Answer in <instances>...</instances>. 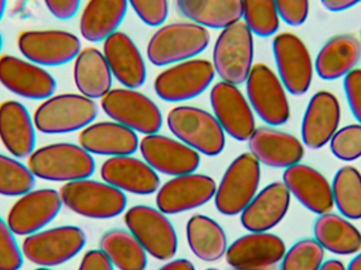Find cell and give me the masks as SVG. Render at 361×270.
<instances>
[{
  "label": "cell",
  "instance_id": "6da1fadb",
  "mask_svg": "<svg viewBox=\"0 0 361 270\" xmlns=\"http://www.w3.org/2000/svg\"><path fill=\"white\" fill-rule=\"evenodd\" d=\"M27 167L36 178L69 183L90 178L95 161L80 145L55 142L35 149L27 157Z\"/></svg>",
  "mask_w": 361,
  "mask_h": 270
},
{
  "label": "cell",
  "instance_id": "7a4b0ae2",
  "mask_svg": "<svg viewBox=\"0 0 361 270\" xmlns=\"http://www.w3.org/2000/svg\"><path fill=\"white\" fill-rule=\"evenodd\" d=\"M99 113L93 99L82 94L65 93L42 101L34 112L36 130L44 135H66L82 131Z\"/></svg>",
  "mask_w": 361,
  "mask_h": 270
},
{
  "label": "cell",
  "instance_id": "3957f363",
  "mask_svg": "<svg viewBox=\"0 0 361 270\" xmlns=\"http://www.w3.org/2000/svg\"><path fill=\"white\" fill-rule=\"evenodd\" d=\"M210 34L193 23H175L160 27L150 38L147 56L157 67L189 61L207 49Z\"/></svg>",
  "mask_w": 361,
  "mask_h": 270
},
{
  "label": "cell",
  "instance_id": "277c9868",
  "mask_svg": "<svg viewBox=\"0 0 361 270\" xmlns=\"http://www.w3.org/2000/svg\"><path fill=\"white\" fill-rule=\"evenodd\" d=\"M254 63V34L244 21L222 30L212 52V66L222 82L239 86L247 80Z\"/></svg>",
  "mask_w": 361,
  "mask_h": 270
},
{
  "label": "cell",
  "instance_id": "5b68a950",
  "mask_svg": "<svg viewBox=\"0 0 361 270\" xmlns=\"http://www.w3.org/2000/svg\"><path fill=\"white\" fill-rule=\"evenodd\" d=\"M59 195L68 209L93 220L116 218L127 206V197L122 190L89 178L66 183Z\"/></svg>",
  "mask_w": 361,
  "mask_h": 270
},
{
  "label": "cell",
  "instance_id": "8992f818",
  "mask_svg": "<svg viewBox=\"0 0 361 270\" xmlns=\"http://www.w3.org/2000/svg\"><path fill=\"white\" fill-rule=\"evenodd\" d=\"M167 126L180 142L197 152L216 157L225 148V133L209 112L191 106H179L167 116Z\"/></svg>",
  "mask_w": 361,
  "mask_h": 270
},
{
  "label": "cell",
  "instance_id": "52a82bcc",
  "mask_svg": "<svg viewBox=\"0 0 361 270\" xmlns=\"http://www.w3.org/2000/svg\"><path fill=\"white\" fill-rule=\"evenodd\" d=\"M261 180V167L252 153H243L228 166L216 186L214 205L224 216L242 214L256 197Z\"/></svg>",
  "mask_w": 361,
  "mask_h": 270
},
{
  "label": "cell",
  "instance_id": "ba28073f",
  "mask_svg": "<svg viewBox=\"0 0 361 270\" xmlns=\"http://www.w3.org/2000/svg\"><path fill=\"white\" fill-rule=\"evenodd\" d=\"M85 231L78 226H59L27 235L23 257L38 267L59 266L78 256L86 245Z\"/></svg>",
  "mask_w": 361,
  "mask_h": 270
},
{
  "label": "cell",
  "instance_id": "9c48e42d",
  "mask_svg": "<svg viewBox=\"0 0 361 270\" xmlns=\"http://www.w3.org/2000/svg\"><path fill=\"white\" fill-rule=\"evenodd\" d=\"M288 91L279 76L264 63L252 66L246 80V94L252 111L271 127L282 126L290 118Z\"/></svg>",
  "mask_w": 361,
  "mask_h": 270
},
{
  "label": "cell",
  "instance_id": "30bf717a",
  "mask_svg": "<svg viewBox=\"0 0 361 270\" xmlns=\"http://www.w3.org/2000/svg\"><path fill=\"white\" fill-rule=\"evenodd\" d=\"M124 222L146 252L157 260L169 261L177 254L175 227L160 210L150 206H133L125 214Z\"/></svg>",
  "mask_w": 361,
  "mask_h": 270
},
{
  "label": "cell",
  "instance_id": "8fae6325",
  "mask_svg": "<svg viewBox=\"0 0 361 270\" xmlns=\"http://www.w3.org/2000/svg\"><path fill=\"white\" fill-rule=\"evenodd\" d=\"M102 109L110 118L135 133L157 135L163 116L158 106L135 89H114L102 99Z\"/></svg>",
  "mask_w": 361,
  "mask_h": 270
},
{
  "label": "cell",
  "instance_id": "7c38bea8",
  "mask_svg": "<svg viewBox=\"0 0 361 270\" xmlns=\"http://www.w3.org/2000/svg\"><path fill=\"white\" fill-rule=\"evenodd\" d=\"M273 53L278 76L286 90L294 97L307 94L315 67L305 42L296 34L283 32L274 37Z\"/></svg>",
  "mask_w": 361,
  "mask_h": 270
},
{
  "label": "cell",
  "instance_id": "4fadbf2b",
  "mask_svg": "<svg viewBox=\"0 0 361 270\" xmlns=\"http://www.w3.org/2000/svg\"><path fill=\"white\" fill-rule=\"evenodd\" d=\"M216 71L206 59H192L176 63L154 80L157 95L167 103H180L200 97L214 82Z\"/></svg>",
  "mask_w": 361,
  "mask_h": 270
},
{
  "label": "cell",
  "instance_id": "5bb4252c",
  "mask_svg": "<svg viewBox=\"0 0 361 270\" xmlns=\"http://www.w3.org/2000/svg\"><path fill=\"white\" fill-rule=\"evenodd\" d=\"M17 47L25 59L42 68L71 63L82 51L80 38L63 30L21 32Z\"/></svg>",
  "mask_w": 361,
  "mask_h": 270
},
{
  "label": "cell",
  "instance_id": "9a60e30c",
  "mask_svg": "<svg viewBox=\"0 0 361 270\" xmlns=\"http://www.w3.org/2000/svg\"><path fill=\"white\" fill-rule=\"evenodd\" d=\"M63 207L61 195L54 189L31 190L19 197L11 207L6 223L16 235H33L48 226Z\"/></svg>",
  "mask_w": 361,
  "mask_h": 270
},
{
  "label": "cell",
  "instance_id": "2e32d148",
  "mask_svg": "<svg viewBox=\"0 0 361 270\" xmlns=\"http://www.w3.org/2000/svg\"><path fill=\"white\" fill-rule=\"evenodd\" d=\"M0 84L13 94L31 101L53 97L57 86L44 68L13 55L0 56Z\"/></svg>",
  "mask_w": 361,
  "mask_h": 270
},
{
  "label": "cell",
  "instance_id": "e0dca14e",
  "mask_svg": "<svg viewBox=\"0 0 361 270\" xmlns=\"http://www.w3.org/2000/svg\"><path fill=\"white\" fill-rule=\"evenodd\" d=\"M214 118L224 133L239 142H246L256 130L254 111L239 88L220 82L210 91Z\"/></svg>",
  "mask_w": 361,
  "mask_h": 270
},
{
  "label": "cell",
  "instance_id": "ac0fdd59",
  "mask_svg": "<svg viewBox=\"0 0 361 270\" xmlns=\"http://www.w3.org/2000/svg\"><path fill=\"white\" fill-rule=\"evenodd\" d=\"M216 184L205 174L188 173L165 183L157 193V207L165 214H178L201 207L216 195Z\"/></svg>",
  "mask_w": 361,
  "mask_h": 270
},
{
  "label": "cell",
  "instance_id": "d6986e66",
  "mask_svg": "<svg viewBox=\"0 0 361 270\" xmlns=\"http://www.w3.org/2000/svg\"><path fill=\"white\" fill-rule=\"evenodd\" d=\"M140 151L146 163L166 176H179L193 173L199 168V152L190 147L160 135H146L140 142Z\"/></svg>",
  "mask_w": 361,
  "mask_h": 270
},
{
  "label": "cell",
  "instance_id": "ffe728a7",
  "mask_svg": "<svg viewBox=\"0 0 361 270\" xmlns=\"http://www.w3.org/2000/svg\"><path fill=\"white\" fill-rule=\"evenodd\" d=\"M341 106L338 97L331 91L316 92L310 99L303 114L301 138L307 148L318 150L330 142L339 129Z\"/></svg>",
  "mask_w": 361,
  "mask_h": 270
},
{
  "label": "cell",
  "instance_id": "44dd1931",
  "mask_svg": "<svg viewBox=\"0 0 361 270\" xmlns=\"http://www.w3.org/2000/svg\"><path fill=\"white\" fill-rule=\"evenodd\" d=\"M286 252V243L278 235L250 233L235 240L227 248L225 258L233 269L263 270L282 261Z\"/></svg>",
  "mask_w": 361,
  "mask_h": 270
},
{
  "label": "cell",
  "instance_id": "7402d4cb",
  "mask_svg": "<svg viewBox=\"0 0 361 270\" xmlns=\"http://www.w3.org/2000/svg\"><path fill=\"white\" fill-rule=\"evenodd\" d=\"M283 183L290 195L313 214L322 216L334 208L332 185L315 168L300 163L286 168Z\"/></svg>",
  "mask_w": 361,
  "mask_h": 270
},
{
  "label": "cell",
  "instance_id": "603a6c76",
  "mask_svg": "<svg viewBox=\"0 0 361 270\" xmlns=\"http://www.w3.org/2000/svg\"><path fill=\"white\" fill-rule=\"evenodd\" d=\"M290 197L283 182L267 185L242 211V226L250 233H267L275 228L288 214Z\"/></svg>",
  "mask_w": 361,
  "mask_h": 270
},
{
  "label": "cell",
  "instance_id": "cb8c5ba5",
  "mask_svg": "<svg viewBox=\"0 0 361 270\" xmlns=\"http://www.w3.org/2000/svg\"><path fill=\"white\" fill-rule=\"evenodd\" d=\"M250 153L259 163L271 168H290L305 157V145L296 136L271 127L256 128L248 140Z\"/></svg>",
  "mask_w": 361,
  "mask_h": 270
},
{
  "label": "cell",
  "instance_id": "d4e9b609",
  "mask_svg": "<svg viewBox=\"0 0 361 270\" xmlns=\"http://www.w3.org/2000/svg\"><path fill=\"white\" fill-rule=\"evenodd\" d=\"M103 54L112 75L125 88L137 89L147 78L145 61L139 48L127 34L116 32L104 42Z\"/></svg>",
  "mask_w": 361,
  "mask_h": 270
},
{
  "label": "cell",
  "instance_id": "484cf974",
  "mask_svg": "<svg viewBox=\"0 0 361 270\" xmlns=\"http://www.w3.org/2000/svg\"><path fill=\"white\" fill-rule=\"evenodd\" d=\"M104 182L137 195H149L160 187V178L146 161L135 157H114L102 165Z\"/></svg>",
  "mask_w": 361,
  "mask_h": 270
},
{
  "label": "cell",
  "instance_id": "4316f807",
  "mask_svg": "<svg viewBox=\"0 0 361 270\" xmlns=\"http://www.w3.org/2000/svg\"><path fill=\"white\" fill-rule=\"evenodd\" d=\"M0 142L18 159H27L35 150V124L23 104L12 99L0 104Z\"/></svg>",
  "mask_w": 361,
  "mask_h": 270
},
{
  "label": "cell",
  "instance_id": "83f0119b",
  "mask_svg": "<svg viewBox=\"0 0 361 270\" xmlns=\"http://www.w3.org/2000/svg\"><path fill=\"white\" fill-rule=\"evenodd\" d=\"M361 61V42L353 34L333 36L322 46L314 61L319 78L332 82L345 78Z\"/></svg>",
  "mask_w": 361,
  "mask_h": 270
},
{
  "label": "cell",
  "instance_id": "f1b7e54d",
  "mask_svg": "<svg viewBox=\"0 0 361 270\" xmlns=\"http://www.w3.org/2000/svg\"><path fill=\"white\" fill-rule=\"evenodd\" d=\"M78 142L90 154L126 157L140 146L137 133L116 122L90 124L80 131Z\"/></svg>",
  "mask_w": 361,
  "mask_h": 270
},
{
  "label": "cell",
  "instance_id": "f546056e",
  "mask_svg": "<svg viewBox=\"0 0 361 270\" xmlns=\"http://www.w3.org/2000/svg\"><path fill=\"white\" fill-rule=\"evenodd\" d=\"M112 73L99 49H82L74 61L73 78L80 94L88 99H102L112 90Z\"/></svg>",
  "mask_w": 361,
  "mask_h": 270
},
{
  "label": "cell",
  "instance_id": "4dcf8cb0",
  "mask_svg": "<svg viewBox=\"0 0 361 270\" xmlns=\"http://www.w3.org/2000/svg\"><path fill=\"white\" fill-rule=\"evenodd\" d=\"M128 0H89L80 19V31L90 42H105L126 16Z\"/></svg>",
  "mask_w": 361,
  "mask_h": 270
},
{
  "label": "cell",
  "instance_id": "1f68e13d",
  "mask_svg": "<svg viewBox=\"0 0 361 270\" xmlns=\"http://www.w3.org/2000/svg\"><path fill=\"white\" fill-rule=\"evenodd\" d=\"M315 240L324 250L337 256H352L361 250V231L339 214H322L314 223Z\"/></svg>",
  "mask_w": 361,
  "mask_h": 270
},
{
  "label": "cell",
  "instance_id": "d6a6232c",
  "mask_svg": "<svg viewBox=\"0 0 361 270\" xmlns=\"http://www.w3.org/2000/svg\"><path fill=\"white\" fill-rule=\"evenodd\" d=\"M176 8L195 25L223 30L242 18V0H175Z\"/></svg>",
  "mask_w": 361,
  "mask_h": 270
},
{
  "label": "cell",
  "instance_id": "836d02e7",
  "mask_svg": "<svg viewBox=\"0 0 361 270\" xmlns=\"http://www.w3.org/2000/svg\"><path fill=\"white\" fill-rule=\"evenodd\" d=\"M186 237L192 254L204 262H216L226 254L227 238L222 227L203 214H195L186 225Z\"/></svg>",
  "mask_w": 361,
  "mask_h": 270
},
{
  "label": "cell",
  "instance_id": "e575fe53",
  "mask_svg": "<svg viewBox=\"0 0 361 270\" xmlns=\"http://www.w3.org/2000/svg\"><path fill=\"white\" fill-rule=\"evenodd\" d=\"M99 248L118 269L145 270L147 267V252L128 231H107L99 241Z\"/></svg>",
  "mask_w": 361,
  "mask_h": 270
},
{
  "label": "cell",
  "instance_id": "d590c367",
  "mask_svg": "<svg viewBox=\"0 0 361 270\" xmlns=\"http://www.w3.org/2000/svg\"><path fill=\"white\" fill-rule=\"evenodd\" d=\"M333 199L341 216L361 220V172L354 166H343L332 183Z\"/></svg>",
  "mask_w": 361,
  "mask_h": 270
},
{
  "label": "cell",
  "instance_id": "8d00e7d4",
  "mask_svg": "<svg viewBox=\"0 0 361 270\" xmlns=\"http://www.w3.org/2000/svg\"><path fill=\"white\" fill-rule=\"evenodd\" d=\"M242 18L254 35L271 37L280 27L275 0H242Z\"/></svg>",
  "mask_w": 361,
  "mask_h": 270
},
{
  "label": "cell",
  "instance_id": "74e56055",
  "mask_svg": "<svg viewBox=\"0 0 361 270\" xmlns=\"http://www.w3.org/2000/svg\"><path fill=\"white\" fill-rule=\"evenodd\" d=\"M36 178L16 157L0 153V195L21 197L33 190Z\"/></svg>",
  "mask_w": 361,
  "mask_h": 270
},
{
  "label": "cell",
  "instance_id": "f35d334b",
  "mask_svg": "<svg viewBox=\"0 0 361 270\" xmlns=\"http://www.w3.org/2000/svg\"><path fill=\"white\" fill-rule=\"evenodd\" d=\"M324 252L315 239L300 240L284 254L281 270H320Z\"/></svg>",
  "mask_w": 361,
  "mask_h": 270
},
{
  "label": "cell",
  "instance_id": "ab89813d",
  "mask_svg": "<svg viewBox=\"0 0 361 270\" xmlns=\"http://www.w3.org/2000/svg\"><path fill=\"white\" fill-rule=\"evenodd\" d=\"M330 149L336 159L354 161L361 157V125L351 124L339 128L330 140Z\"/></svg>",
  "mask_w": 361,
  "mask_h": 270
},
{
  "label": "cell",
  "instance_id": "60d3db41",
  "mask_svg": "<svg viewBox=\"0 0 361 270\" xmlns=\"http://www.w3.org/2000/svg\"><path fill=\"white\" fill-rule=\"evenodd\" d=\"M15 235L6 221L0 218V270H19L23 267V250Z\"/></svg>",
  "mask_w": 361,
  "mask_h": 270
},
{
  "label": "cell",
  "instance_id": "b9f144b4",
  "mask_svg": "<svg viewBox=\"0 0 361 270\" xmlns=\"http://www.w3.org/2000/svg\"><path fill=\"white\" fill-rule=\"evenodd\" d=\"M133 11L145 25L160 27L169 17V0H128Z\"/></svg>",
  "mask_w": 361,
  "mask_h": 270
},
{
  "label": "cell",
  "instance_id": "7bdbcfd3",
  "mask_svg": "<svg viewBox=\"0 0 361 270\" xmlns=\"http://www.w3.org/2000/svg\"><path fill=\"white\" fill-rule=\"evenodd\" d=\"M280 19L290 27H298L307 23L310 0H275Z\"/></svg>",
  "mask_w": 361,
  "mask_h": 270
},
{
  "label": "cell",
  "instance_id": "ee69618b",
  "mask_svg": "<svg viewBox=\"0 0 361 270\" xmlns=\"http://www.w3.org/2000/svg\"><path fill=\"white\" fill-rule=\"evenodd\" d=\"M343 91L354 118L361 125V69L356 68L343 78Z\"/></svg>",
  "mask_w": 361,
  "mask_h": 270
},
{
  "label": "cell",
  "instance_id": "f6af8a7d",
  "mask_svg": "<svg viewBox=\"0 0 361 270\" xmlns=\"http://www.w3.org/2000/svg\"><path fill=\"white\" fill-rule=\"evenodd\" d=\"M82 0H44L49 12L59 20H69L78 14Z\"/></svg>",
  "mask_w": 361,
  "mask_h": 270
},
{
  "label": "cell",
  "instance_id": "bcb514c9",
  "mask_svg": "<svg viewBox=\"0 0 361 270\" xmlns=\"http://www.w3.org/2000/svg\"><path fill=\"white\" fill-rule=\"evenodd\" d=\"M78 270H114V264L101 250H89Z\"/></svg>",
  "mask_w": 361,
  "mask_h": 270
},
{
  "label": "cell",
  "instance_id": "7dc6e473",
  "mask_svg": "<svg viewBox=\"0 0 361 270\" xmlns=\"http://www.w3.org/2000/svg\"><path fill=\"white\" fill-rule=\"evenodd\" d=\"M320 2L329 12L341 13L361 4V0H320Z\"/></svg>",
  "mask_w": 361,
  "mask_h": 270
},
{
  "label": "cell",
  "instance_id": "c3c4849f",
  "mask_svg": "<svg viewBox=\"0 0 361 270\" xmlns=\"http://www.w3.org/2000/svg\"><path fill=\"white\" fill-rule=\"evenodd\" d=\"M159 270H195V265L186 259H178L167 263Z\"/></svg>",
  "mask_w": 361,
  "mask_h": 270
},
{
  "label": "cell",
  "instance_id": "681fc988",
  "mask_svg": "<svg viewBox=\"0 0 361 270\" xmlns=\"http://www.w3.org/2000/svg\"><path fill=\"white\" fill-rule=\"evenodd\" d=\"M320 270H347V267L343 265L341 261L332 259V260L326 261V262L322 264Z\"/></svg>",
  "mask_w": 361,
  "mask_h": 270
},
{
  "label": "cell",
  "instance_id": "f907efd6",
  "mask_svg": "<svg viewBox=\"0 0 361 270\" xmlns=\"http://www.w3.org/2000/svg\"><path fill=\"white\" fill-rule=\"evenodd\" d=\"M347 270H361V252L357 256L354 257L353 260L350 262Z\"/></svg>",
  "mask_w": 361,
  "mask_h": 270
},
{
  "label": "cell",
  "instance_id": "816d5d0a",
  "mask_svg": "<svg viewBox=\"0 0 361 270\" xmlns=\"http://www.w3.org/2000/svg\"><path fill=\"white\" fill-rule=\"evenodd\" d=\"M6 4H8V0H0V21L6 14Z\"/></svg>",
  "mask_w": 361,
  "mask_h": 270
},
{
  "label": "cell",
  "instance_id": "f5cc1de1",
  "mask_svg": "<svg viewBox=\"0 0 361 270\" xmlns=\"http://www.w3.org/2000/svg\"><path fill=\"white\" fill-rule=\"evenodd\" d=\"M2 48H4V37H2L1 33H0V53H1Z\"/></svg>",
  "mask_w": 361,
  "mask_h": 270
},
{
  "label": "cell",
  "instance_id": "db71d44e",
  "mask_svg": "<svg viewBox=\"0 0 361 270\" xmlns=\"http://www.w3.org/2000/svg\"><path fill=\"white\" fill-rule=\"evenodd\" d=\"M34 270H52L51 269H47V267H38V269Z\"/></svg>",
  "mask_w": 361,
  "mask_h": 270
},
{
  "label": "cell",
  "instance_id": "11a10c76",
  "mask_svg": "<svg viewBox=\"0 0 361 270\" xmlns=\"http://www.w3.org/2000/svg\"><path fill=\"white\" fill-rule=\"evenodd\" d=\"M206 270H219V269H206Z\"/></svg>",
  "mask_w": 361,
  "mask_h": 270
},
{
  "label": "cell",
  "instance_id": "9f6ffc18",
  "mask_svg": "<svg viewBox=\"0 0 361 270\" xmlns=\"http://www.w3.org/2000/svg\"><path fill=\"white\" fill-rule=\"evenodd\" d=\"M235 270H246V269H235ZM247 270H252V269H247Z\"/></svg>",
  "mask_w": 361,
  "mask_h": 270
},
{
  "label": "cell",
  "instance_id": "6f0895ef",
  "mask_svg": "<svg viewBox=\"0 0 361 270\" xmlns=\"http://www.w3.org/2000/svg\"><path fill=\"white\" fill-rule=\"evenodd\" d=\"M360 42H361V30H360Z\"/></svg>",
  "mask_w": 361,
  "mask_h": 270
}]
</instances>
